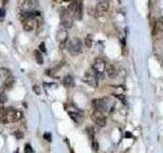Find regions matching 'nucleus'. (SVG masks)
<instances>
[{
  "label": "nucleus",
  "mask_w": 163,
  "mask_h": 153,
  "mask_svg": "<svg viewBox=\"0 0 163 153\" xmlns=\"http://www.w3.org/2000/svg\"><path fill=\"white\" fill-rule=\"evenodd\" d=\"M93 107H94L95 110L97 111H100V112L104 113L108 111V101L105 98H100V99H94L92 101Z\"/></svg>",
  "instance_id": "39448f33"
},
{
  "label": "nucleus",
  "mask_w": 163,
  "mask_h": 153,
  "mask_svg": "<svg viewBox=\"0 0 163 153\" xmlns=\"http://www.w3.org/2000/svg\"><path fill=\"white\" fill-rule=\"evenodd\" d=\"M108 9H109V2L108 1H106V0L100 1V2L96 5V8H95V10H96V15H97L96 17H98V15H102L103 13H105Z\"/></svg>",
  "instance_id": "9d476101"
},
{
  "label": "nucleus",
  "mask_w": 163,
  "mask_h": 153,
  "mask_svg": "<svg viewBox=\"0 0 163 153\" xmlns=\"http://www.w3.org/2000/svg\"><path fill=\"white\" fill-rule=\"evenodd\" d=\"M85 44L88 48H91V46H92V39H91L90 36H88L85 38Z\"/></svg>",
  "instance_id": "4be33fe9"
},
{
  "label": "nucleus",
  "mask_w": 163,
  "mask_h": 153,
  "mask_svg": "<svg viewBox=\"0 0 163 153\" xmlns=\"http://www.w3.org/2000/svg\"><path fill=\"white\" fill-rule=\"evenodd\" d=\"M92 147H93V149H94L95 151H97L98 148H99V146H98V142H97V141H93Z\"/></svg>",
  "instance_id": "bb28decb"
},
{
  "label": "nucleus",
  "mask_w": 163,
  "mask_h": 153,
  "mask_svg": "<svg viewBox=\"0 0 163 153\" xmlns=\"http://www.w3.org/2000/svg\"><path fill=\"white\" fill-rule=\"evenodd\" d=\"M7 2H8V0H2V5H6Z\"/></svg>",
  "instance_id": "473e14b6"
},
{
  "label": "nucleus",
  "mask_w": 163,
  "mask_h": 153,
  "mask_svg": "<svg viewBox=\"0 0 163 153\" xmlns=\"http://www.w3.org/2000/svg\"><path fill=\"white\" fill-rule=\"evenodd\" d=\"M106 74L107 76L110 78V79H114L116 76H117V71H116L115 67L113 65H106Z\"/></svg>",
  "instance_id": "ddd939ff"
},
{
  "label": "nucleus",
  "mask_w": 163,
  "mask_h": 153,
  "mask_svg": "<svg viewBox=\"0 0 163 153\" xmlns=\"http://www.w3.org/2000/svg\"><path fill=\"white\" fill-rule=\"evenodd\" d=\"M82 47H83V43H82L81 39L73 38L67 45V50L71 55L77 56L82 52Z\"/></svg>",
  "instance_id": "f257e3e1"
},
{
  "label": "nucleus",
  "mask_w": 163,
  "mask_h": 153,
  "mask_svg": "<svg viewBox=\"0 0 163 153\" xmlns=\"http://www.w3.org/2000/svg\"><path fill=\"white\" fill-rule=\"evenodd\" d=\"M102 1H103V0H102Z\"/></svg>",
  "instance_id": "f704fd0d"
},
{
  "label": "nucleus",
  "mask_w": 163,
  "mask_h": 153,
  "mask_svg": "<svg viewBox=\"0 0 163 153\" xmlns=\"http://www.w3.org/2000/svg\"><path fill=\"white\" fill-rule=\"evenodd\" d=\"M14 153H19V151L17 150V151H15V152H14Z\"/></svg>",
  "instance_id": "72a5a7b5"
},
{
  "label": "nucleus",
  "mask_w": 163,
  "mask_h": 153,
  "mask_svg": "<svg viewBox=\"0 0 163 153\" xmlns=\"http://www.w3.org/2000/svg\"><path fill=\"white\" fill-rule=\"evenodd\" d=\"M159 24H161V25H162V26H163V17L159 19Z\"/></svg>",
  "instance_id": "2f4dec72"
},
{
  "label": "nucleus",
  "mask_w": 163,
  "mask_h": 153,
  "mask_svg": "<svg viewBox=\"0 0 163 153\" xmlns=\"http://www.w3.org/2000/svg\"><path fill=\"white\" fill-rule=\"evenodd\" d=\"M86 132H87V134H88V136H89V138H90L91 140H93V139H94V136H95L94 128H93V127H88L87 129H86Z\"/></svg>",
  "instance_id": "aec40b11"
},
{
  "label": "nucleus",
  "mask_w": 163,
  "mask_h": 153,
  "mask_svg": "<svg viewBox=\"0 0 163 153\" xmlns=\"http://www.w3.org/2000/svg\"><path fill=\"white\" fill-rule=\"evenodd\" d=\"M125 138H132V134L130 133H126L125 134Z\"/></svg>",
  "instance_id": "7c9ffc66"
},
{
  "label": "nucleus",
  "mask_w": 163,
  "mask_h": 153,
  "mask_svg": "<svg viewBox=\"0 0 163 153\" xmlns=\"http://www.w3.org/2000/svg\"><path fill=\"white\" fill-rule=\"evenodd\" d=\"M116 97H117V98H119V99H121V100H122V102L125 104V99H124V97H123L122 95H117Z\"/></svg>",
  "instance_id": "c756f323"
},
{
  "label": "nucleus",
  "mask_w": 163,
  "mask_h": 153,
  "mask_svg": "<svg viewBox=\"0 0 163 153\" xmlns=\"http://www.w3.org/2000/svg\"><path fill=\"white\" fill-rule=\"evenodd\" d=\"M92 69L96 73L99 79L104 78V73L106 71V63L102 58H96L92 65Z\"/></svg>",
  "instance_id": "f03ea898"
},
{
  "label": "nucleus",
  "mask_w": 163,
  "mask_h": 153,
  "mask_svg": "<svg viewBox=\"0 0 163 153\" xmlns=\"http://www.w3.org/2000/svg\"><path fill=\"white\" fill-rule=\"evenodd\" d=\"M91 117H92L93 122L97 124L98 127L103 128V127L106 126L107 120H106V116L104 115V113H102V112H100V111L95 110L94 112L92 113V115H91Z\"/></svg>",
  "instance_id": "0eeeda50"
},
{
  "label": "nucleus",
  "mask_w": 163,
  "mask_h": 153,
  "mask_svg": "<svg viewBox=\"0 0 163 153\" xmlns=\"http://www.w3.org/2000/svg\"><path fill=\"white\" fill-rule=\"evenodd\" d=\"M69 115L71 117V120L75 122H82V120H83V115L81 112H75V111H69Z\"/></svg>",
  "instance_id": "2eb2a0df"
},
{
  "label": "nucleus",
  "mask_w": 163,
  "mask_h": 153,
  "mask_svg": "<svg viewBox=\"0 0 163 153\" xmlns=\"http://www.w3.org/2000/svg\"><path fill=\"white\" fill-rule=\"evenodd\" d=\"M35 21L34 19H26L24 23H23V27H24V30L27 32H32L35 28Z\"/></svg>",
  "instance_id": "f8f14e48"
},
{
  "label": "nucleus",
  "mask_w": 163,
  "mask_h": 153,
  "mask_svg": "<svg viewBox=\"0 0 163 153\" xmlns=\"http://www.w3.org/2000/svg\"><path fill=\"white\" fill-rule=\"evenodd\" d=\"M44 138L46 139V140H47V141H51V134H50V133H45V134H44Z\"/></svg>",
  "instance_id": "c85d7f7f"
},
{
  "label": "nucleus",
  "mask_w": 163,
  "mask_h": 153,
  "mask_svg": "<svg viewBox=\"0 0 163 153\" xmlns=\"http://www.w3.org/2000/svg\"><path fill=\"white\" fill-rule=\"evenodd\" d=\"M61 26L64 29H69L73 26V19L71 17V13L67 11H64L61 15Z\"/></svg>",
  "instance_id": "1a4fd4ad"
},
{
  "label": "nucleus",
  "mask_w": 163,
  "mask_h": 153,
  "mask_svg": "<svg viewBox=\"0 0 163 153\" xmlns=\"http://www.w3.org/2000/svg\"><path fill=\"white\" fill-rule=\"evenodd\" d=\"M0 122L6 124L9 122L8 120V109L4 107H0Z\"/></svg>",
  "instance_id": "9b49d317"
},
{
  "label": "nucleus",
  "mask_w": 163,
  "mask_h": 153,
  "mask_svg": "<svg viewBox=\"0 0 163 153\" xmlns=\"http://www.w3.org/2000/svg\"><path fill=\"white\" fill-rule=\"evenodd\" d=\"M84 81L87 83L88 85H90L93 88H97L98 87V81H99V78L96 75V73L93 71L92 69L87 71L85 73V76H84Z\"/></svg>",
  "instance_id": "20e7f679"
},
{
  "label": "nucleus",
  "mask_w": 163,
  "mask_h": 153,
  "mask_svg": "<svg viewBox=\"0 0 163 153\" xmlns=\"http://www.w3.org/2000/svg\"><path fill=\"white\" fill-rule=\"evenodd\" d=\"M33 91L35 92L36 94H38V95H40L41 94V89L39 86H34L33 87Z\"/></svg>",
  "instance_id": "a878e982"
},
{
  "label": "nucleus",
  "mask_w": 163,
  "mask_h": 153,
  "mask_svg": "<svg viewBox=\"0 0 163 153\" xmlns=\"http://www.w3.org/2000/svg\"><path fill=\"white\" fill-rule=\"evenodd\" d=\"M14 85V78L12 76H8L7 79H5L3 81V87L5 89H11Z\"/></svg>",
  "instance_id": "dca6fc26"
},
{
  "label": "nucleus",
  "mask_w": 163,
  "mask_h": 153,
  "mask_svg": "<svg viewBox=\"0 0 163 153\" xmlns=\"http://www.w3.org/2000/svg\"><path fill=\"white\" fill-rule=\"evenodd\" d=\"M34 55H35V59H36V61H37V63H38V65H43L44 59H43V54H42V53H41L39 50H35Z\"/></svg>",
  "instance_id": "6ab92c4d"
},
{
  "label": "nucleus",
  "mask_w": 163,
  "mask_h": 153,
  "mask_svg": "<svg viewBox=\"0 0 163 153\" xmlns=\"http://www.w3.org/2000/svg\"><path fill=\"white\" fill-rule=\"evenodd\" d=\"M10 76H11V72L9 69H5V67H0V79H2L4 81L5 79H7Z\"/></svg>",
  "instance_id": "f3484780"
},
{
  "label": "nucleus",
  "mask_w": 163,
  "mask_h": 153,
  "mask_svg": "<svg viewBox=\"0 0 163 153\" xmlns=\"http://www.w3.org/2000/svg\"><path fill=\"white\" fill-rule=\"evenodd\" d=\"M25 153H34V149L31 144H26L25 146Z\"/></svg>",
  "instance_id": "412c9836"
},
{
  "label": "nucleus",
  "mask_w": 163,
  "mask_h": 153,
  "mask_svg": "<svg viewBox=\"0 0 163 153\" xmlns=\"http://www.w3.org/2000/svg\"><path fill=\"white\" fill-rule=\"evenodd\" d=\"M63 85L66 87V88H71V87L73 86V80L71 76H66L63 79Z\"/></svg>",
  "instance_id": "a211bd4d"
},
{
  "label": "nucleus",
  "mask_w": 163,
  "mask_h": 153,
  "mask_svg": "<svg viewBox=\"0 0 163 153\" xmlns=\"http://www.w3.org/2000/svg\"><path fill=\"white\" fill-rule=\"evenodd\" d=\"M7 109H8V120L10 122H17L23 118L21 111L15 109H9V108H7Z\"/></svg>",
  "instance_id": "6e6552de"
},
{
  "label": "nucleus",
  "mask_w": 163,
  "mask_h": 153,
  "mask_svg": "<svg viewBox=\"0 0 163 153\" xmlns=\"http://www.w3.org/2000/svg\"><path fill=\"white\" fill-rule=\"evenodd\" d=\"M5 17V9L4 8H0V21H3Z\"/></svg>",
  "instance_id": "393cba45"
},
{
  "label": "nucleus",
  "mask_w": 163,
  "mask_h": 153,
  "mask_svg": "<svg viewBox=\"0 0 163 153\" xmlns=\"http://www.w3.org/2000/svg\"><path fill=\"white\" fill-rule=\"evenodd\" d=\"M7 101V96L5 93H0V104H3Z\"/></svg>",
  "instance_id": "5701e85b"
},
{
  "label": "nucleus",
  "mask_w": 163,
  "mask_h": 153,
  "mask_svg": "<svg viewBox=\"0 0 163 153\" xmlns=\"http://www.w3.org/2000/svg\"><path fill=\"white\" fill-rule=\"evenodd\" d=\"M69 12L76 19H82L83 17V4L82 2L73 1L69 6Z\"/></svg>",
  "instance_id": "7ed1b4c3"
},
{
  "label": "nucleus",
  "mask_w": 163,
  "mask_h": 153,
  "mask_svg": "<svg viewBox=\"0 0 163 153\" xmlns=\"http://www.w3.org/2000/svg\"><path fill=\"white\" fill-rule=\"evenodd\" d=\"M14 136H15V138L17 139H23L24 138V133L21 131H15L14 132Z\"/></svg>",
  "instance_id": "b1692460"
},
{
  "label": "nucleus",
  "mask_w": 163,
  "mask_h": 153,
  "mask_svg": "<svg viewBox=\"0 0 163 153\" xmlns=\"http://www.w3.org/2000/svg\"><path fill=\"white\" fill-rule=\"evenodd\" d=\"M67 37H69L67 32L64 31V30H59L58 33H57V41L60 42V44L66 43V39H67Z\"/></svg>",
  "instance_id": "4468645a"
},
{
  "label": "nucleus",
  "mask_w": 163,
  "mask_h": 153,
  "mask_svg": "<svg viewBox=\"0 0 163 153\" xmlns=\"http://www.w3.org/2000/svg\"><path fill=\"white\" fill-rule=\"evenodd\" d=\"M19 5L21 11H33L38 2L36 0H19Z\"/></svg>",
  "instance_id": "423d86ee"
},
{
  "label": "nucleus",
  "mask_w": 163,
  "mask_h": 153,
  "mask_svg": "<svg viewBox=\"0 0 163 153\" xmlns=\"http://www.w3.org/2000/svg\"><path fill=\"white\" fill-rule=\"evenodd\" d=\"M39 47H40V50L42 51V52H46V48H45V43H44V42H42V43L40 44V46H39Z\"/></svg>",
  "instance_id": "cd10ccee"
}]
</instances>
